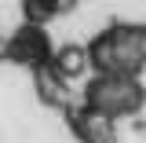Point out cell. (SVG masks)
<instances>
[{"label": "cell", "mask_w": 146, "mask_h": 143, "mask_svg": "<svg viewBox=\"0 0 146 143\" xmlns=\"http://www.w3.org/2000/svg\"><path fill=\"white\" fill-rule=\"evenodd\" d=\"M88 52H91V70L95 73L139 77L146 66V26H139V22L106 26L88 40Z\"/></svg>", "instance_id": "1"}, {"label": "cell", "mask_w": 146, "mask_h": 143, "mask_svg": "<svg viewBox=\"0 0 146 143\" xmlns=\"http://www.w3.org/2000/svg\"><path fill=\"white\" fill-rule=\"evenodd\" d=\"M80 103L110 121H117V117H131L143 110L146 88L139 77H128V73H91L80 92Z\"/></svg>", "instance_id": "2"}, {"label": "cell", "mask_w": 146, "mask_h": 143, "mask_svg": "<svg viewBox=\"0 0 146 143\" xmlns=\"http://www.w3.org/2000/svg\"><path fill=\"white\" fill-rule=\"evenodd\" d=\"M55 48L51 37H48V30L44 26H18L15 33L7 37V62H18V66H29V70H44V66H51L55 59Z\"/></svg>", "instance_id": "3"}, {"label": "cell", "mask_w": 146, "mask_h": 143, "mask_svg": "<svg viewBox=\"0 0 146 143\" xmlns=\"http://www.w3.org/2000/svg\"><path fill=\"white\" fill-rule=\"evenodd\" d=\"M66 125H70L77 143H113L117 140V121L88 110L84 103H77V107L66 110Z\"/></svg>", "instance_id": "4"}, {"label": "cell", "mask_w": 146, "mask_h": 143, "mask_svg": "<svg viewBox=\"0 0 146 143\" xmlns=\"http://www.w3.org/2000/svg\"><path fill=\"white\" fill-rule=\"evenodd\" d=\"M51 70L62 77V81H80V77H88L91 70V52H88V44H58V52H55L51 59Z\"/></svg>", "instance_id": "5"}, {"label": "cell", "mask_w": 146, "mask_h": 143, "mask_svg": "<svg viewBox=\"0 0 146 143\" xmlns=\"http://www.w3.org/2000/svg\"><path fill=\"white\" fill-rule=\"evenodd\" d=\"M33 85H36V99L44 103V107H55V110H66L73 107L70 103V81H62L51 66H44V70L33 73Z\"/></svg>", "instance_id": "6"}, {"label": "cell", "mask_w": 146, "mask_h": 143, "mask_svg": "<svg viewBox=\"0 0 146 143\" xmlns=\"http://www.w3.org/2000/svg\"><path fill=\"white\" fill-rule=\"evenodd\" d=\"M51 18H58L55 0H22V22L26 26H44L48 30Z\"/></svg>", "instance_id": "7"}, {"label": "cell", "mask_w": 146, "mask_h": 143, "mask_svg": "<svg viewBox=\"0 0 146 143\" xmlns=\"http://www.w3.org/2000/svg\"><path fill=\"white\" fill-rule=\"evenodd\" d=\"M0 62H7V37H0Z\"/></svg>", "instance_id": "8"}]
</instances>
